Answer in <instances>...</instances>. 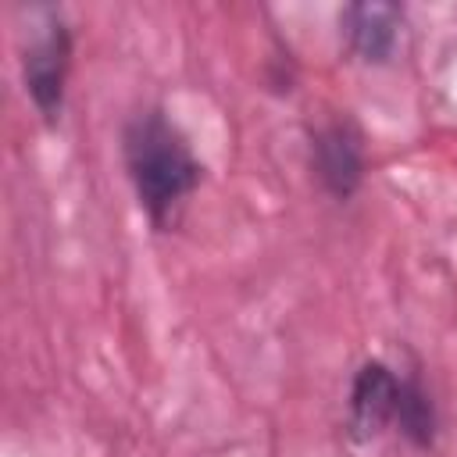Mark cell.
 <instances>
[{
	"label": "cell",
	"instance_id": "obj_1",
	"mask_svg": "<svg viewBox=\"0 0 457 457\" xmlns=\"http://www.w3.org/2000/svg\"><path fill=\"white\" fill-rule=\"evenodd\" d=\"M121 164L139 211L157 232H164L175 221L179 207L200 189L207 171L186 129L161 104H143L125 118Z\"/></svg>",
	"mask_w": 457,
	"mask_h": 457
},
{
	"label": "cell",
	"instance_id": "obj_2",
	"mask_svg": "<svg viewBox=\"0 0 457 457\" xmlns=\"http://www.w3.org/2000/svg\"><path fill=\"white\" fill-rule=\"evenodd\" d=\"M71 54H75V36H71L64 11L39 7L21 43V86H25L29 104L46 125H57L64 114Z\"/></svg>",
	"mask_w": 457,
	"mask_h": 457
},
{
	"label": "cell",
	"instance_id": "obj_3",
	"mask_svg": "<svg viewBox=\"0 0 457 457\" xmlns=\"http://www.w3.org/2000/svg\"><path fill=\"white\" fill-rule=\"evenodd\" d=\"M307 164L321 193L336 204H346L361 193L368 175L364 132L350 114H328L307 132Z\"/></svg>",
	"mask_w": 457,
	"mask_h": 457
},
{
	"label": "cell",
	"instance_id": "obj_4",
	"mask_svg": "<svg viewBox=\"0 0 457 457\" xmlns=\"http://www.w3.org/2000/svg\"><path fill=\"white\" fill-rule=\"evenodd\" d=\"M400 396V371L386 364L382 357H368L350 375L346 389V428L357 443L378 439L386 428H393Z\"/></svg>",
	"mask_w": 457,
	"mask_h": 457
},
{
	"label": "cell",
	"instance_id": "obj_5",
	"mask_svg": "<svg viewBox=\"0 0 457 457\" xmlns=\"http://www.w3.org/2000/svg\"><path fill=\"white\" fill-rule=\"evenodd\" d=\"M403 32V7L389 0H353L339 11V36L364 64H386Z\"/></svg>",
	"mask_w": 457,
	"mask_h": 457
},
{
	"label": "cell",
	"instance_id": "obj_6",
	"mask_svg": "<svg viewBox=\"0 0 457 457\" xmlns=\"http://www.w3.org/2000/svg\"><path fill=\"white\" fill-rule=\"evenodd\" d=\"M393 428L411 450H432L439 439V407L432 389L425 386L418 368L400 371V396H396V414Z\"/></svg>",
	"mask_w": 457,
	"mask_h": 457
}]
</instances>
